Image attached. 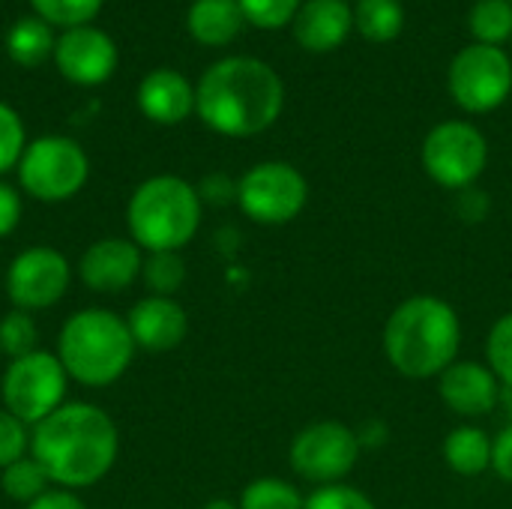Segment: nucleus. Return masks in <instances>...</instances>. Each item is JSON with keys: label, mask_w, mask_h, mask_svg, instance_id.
<instances>
[{"label": "nucleus", "mask_w": 512, "mask_h": 509, "mask_svg": "<svg viewBox=\"0 0 512 509\" xmlns=\"http://www.w3.org/2000/svg\"><path fill=\"white\" fill-rule=\"evenodd\" d=\"M492 471L512 486V423L492 441Z\"/></svg>", "instance_id": "obj_35"}, {"label": "nucleus", "mask_w": 512, "mask_h": 509, "mask_svg": "<svg viewBox=\"0 0 512 509\" xmlns=\"http://www.w3.org/2000/svg\"><path fill=\"white\" fill-rule=\"evenodd\" d=\"M285 105L282 78L258 57H225L195 87L198 117L219 135L252 138L270 129Z\"/></svg>", "instance_id": "obj_2"}, {"label": "nucleus", "mask_w": 512, "mask_h": 509, "mask_svg": "<svg viewBox=\"0 0 512 509\" xmlns=\"http://www.w3.org/2000/svg\"><path fill=\"white\" fill-rule=\"evenodd\" d=\"M24 147L27 144H24V123H21V117L6 102H0V174L21 162Z\"/></svg>", "instance_id": "obj_31"}, {"label": "nucleus", "mask_w": 512, "mask_h": 509, "mask_svg": "<svg viewBox=\"0 0 512 509\" xmlns=\"http://www.w3.org/2000/svg\"><path fill=\"white\" fill-rule=\"evenodd\" d=\"M90 162L78 141L63 135H45L24 147L18 162L21 189L45 204L66 201L87 183Z\"/></svg>", "instance_id": "obj_6"}, {"label": "nucleus", "mask_w": 512, "mask_h": 509, "mask_svg": "<svg viewBox=\"0 0 512 509\" xmlns=\"http://www.w3.org/2000/svg\"><path fill=\"white\" fill-rule=\"evenodd\" d=\"M354 24L369 42H393L402 33L405 9L399 0H360L354 9Z\"/></svg>", "instance_id": "obj_21"}, {"label": "nucleus", "mask_w": 512, "mask_h": 509, "mask_svg": "<svg viewBox=\"0 0 512 509\" xmlns=\"http://www.w3.org/2000/svg\"><path fill=\"white\" fill-rule=\"evenodd\" d=\"M444 462L459 477H480L492 468V438L480 426H456L444 441Z\"/></svg>", "instance_id": "obj_20"}, {"label": "nucleus", "mask_w": 512, "mask_h": 509, "mask_svg": "<svg viewBox=\"0 0 512 509\" xmlns=\"http://www.w3.org/2000/svg\"><path fill=\"white\" fill-rule=\"evenodd\" d=\"M27 450H30V429L15 414L0 408V471L24 459Z\"/></svg>", "instance_id": "obj_33"}, {"label": "nucleus", "mask_w": 512, "mask_h": 509, "mask_svg": "<svg viewBox=\"0 0 512 509\" xmlns=\"http://www.w3.org/2000/svg\"><path fill=\"white\" fill-rule=\"evenodd\" d=\"M54 45L57 42L51 36V27L42 18H21L6 36V51L21 66H39Z\"/></svg>", "instance_id": "obj_22"}, {"label": "nucleus", "mask_w": 512, "mask_h": 509, "mask_svg": "<svg viewBox=\"0 0 512 509\" xmlns=\"http://www.w3.org/2000/svg\"><path fill=\"white\" fill-rule=\"evenodd\" d=\"M69 375L57 354L33 351L27 357L9 360L3 372V408L15 414L24 426H36L51 417L60 405H66Z\"/></svg>", "instance_id": "obj_7"}, {"label": "nucleus", "mask_w": 512, "mask_h": 509, "mask_svg": "<svg viewBox=\"0 0 512 509\" xmlns=\"http://www.w3.org/2000/svg\"><path fill=\"white\" fill-rule=\"evenodd\" d=\"M135 339L129 324L108 309L75 312L57 339V360L66 375L84 387H108L126 375L135 360Z\"/></svg>", "instance_id": "obj_4"}, {"label": "nucleus", "mask_w": 512, "mask_h": 509, "mask_svg": "<svg viewBox=\"0 0 512 509\" xmlns=\"http://www.w3.org/2000/svg\"><path fill=\"white\" fill-rule=\"evenodd\" d=\"M471 33L483 45H498L512 36V3L510 0H477L468 15Z\"/></svg>", "instance_id": "obj_24"}, {"label": "nucleus", "mask_w": 512, "mask_h": 509, "mask_svg": "<svg viewBox=\"0 0 512 509\" xmlns=\"http://www.w3.org/2000/svg\"><path fill=\"white\" fill-rule=\"evenodd\" d=\"M510 3H512V0H510Z\"/></svg>", "instance_id": "obj_39"}, {"label": "nucleus", "mask_w": 512, "mask_h": 509, "mask_svg": "<svg viewBox=\"0 0 512 509\" xmlns=\"http://www.w3.org/2000/svg\"><path fill=\"white\" fill-rule=\"evenodd\" d=\"M237 3L243 9V18L264 30L285 27L300 12V0H237Z\"/></svg>", "instance_id": "obj_30"}, {"label": "nucleus", "mask_w": 512, "mask_h": 509, "mask_svg": "<svg viewBox=\"0 0 512 509\" xmlns=\"http://www.w3.org/2000/svg\"><path fill=\"white\" fill-rule=\"evenodd\" d=\"M138 108L153 123L174 126L195 111V87L174 69H156L138 87Z\"/></svg>", "instance_id": "obj_17"}, {"label": "nucleus", "mask_w": 512, "mask_h": 509, "mask_svg": "<svg viewBox=\"0 0 512 509\" xmlns=\"http://www.w3.org/2000/svg\"><path fill=\"white\" fill-rule=\"evenodd\" d=\"M381 345L390 366L405 378H438L459 360L462 321L447 300L417 294L390 312Z\"/></svg>", "instance_id": "obj_3"}, {"label": "nucleus", "mask_w": 512, "mask_h": 509, "mask_svg": "<svg viewBox=\"0 0 512 509\" xmlns=\"http://www.w3.org/2000/svg\"><path fill=\"white\" fill-rule=\"evenodd\" d=\"M354 12L345 0H306L294 15V39L309 51H333L345 42Z\"/></svg>", "instance_id": "obj_18"}, {"label": "nucleus", "mask_w": 512, "mask_h": 509, "mask_svg": "<svg viewBox=\"0 0 512 509\" xmlns=\"http://www.w3.org/2000/svg\"><path fill=\"white\" fill-rule=\"evenodd\" d=\"M512 90V63L504 48L474 42L450 63V93L459 108L489 114L507 102Z\"/></svg>", "instance_id": "obj_11"}, {"label": "nucleus", "mask_w": 512, "mask_h": 509, "mask_svg": "<svg viewBox=\"0 0 512 509\" xmlns=\"http://www.w3.org/2000/svg\"><path fill=\"white\" fill-rule=\"evenodd\" d=\"M360 459V438L351 426L336 420H321L300 429L291 441L288 462L291 471L315 486L342 483Z\"/></svg>", "instance_id": "obj_8"}, {"label": "nucleus", "mask_w": 512, "mask_h": 509, "mask_svg": "<svg viewBox=\"0 0 512 509\" xmlns=\"http://www.w3.org/2000/svg\"><path fill=\"white\" fill-rule=\"evenodd\" d=\"M198 195H201V198H210V201H216V204H222V201H228V198H237V186H234L228 177L216 174V177H207V180H204V186H201Z\"/></svg>", "instance_id": "obj_37"}, {"label": "nucleus", "mask_w": 512, "mask_h": 509, "mask_svg": "<svg viewBox=\"0 0 512 509\" xmlns=\"http://www.w3.org/2000/svg\"><path fill=\"white\" fill-rule=\"evenodd\" d=\"M489 165L486 135L465 120L438 123L423 141V168L444 189H468Z\"/></svg>", "instance_id": "obj_9"}, {"label": "nucleus", "mask_w": 512, "mask_h": 509, "mask_svg": "<svg viewBox=\"0 0 512 509\" xmlns=\"http://www.w3.org/2000/svg\"><path fill=\"white\" fill-rule=\"evenodd\" d=\"M126 222L144 252H180L201 228V195L183 177H150L132 192Z\"/></svg>", "instance_id": "obj_5"}, {"label": "nucleus", "mask_w": 512, "mask_h": 509, "mask_svg": "<svg viewBox=\"0 0 512 509\" xmlns=\"http://www.w3.org/2000/svg\"><path fill=\"white\" fill-rule=\"evenodd\" d=\"M129 333L138 348L162 354L174 351L189 333V315L174 297H144L129 309Z\"/></svg>", "instance_id": "obj_16"}, {"label": "nucleus", "mask_w": 512, "mask_h": 509, "mask_svg": "<svg viewBox=\"0 0 512 509\" xmlns=\"http://www.w3.org/2000/svg\"><path fill=\"white\" fill-rule=\"evenodd\" d=\"M48 474L45 468L33 459V456H24L18 462H12L9 468H3V477H0V489L9 501L15 504H33L36 498H42L48 492Z\"/></svg>", "instance_id": "obj_23"}, {"label": "nucleus", "mask_w": 512, "mask_h": 509, "mask_svg": "<svg viewBox=\"0 0 512 509\" xmlns=\"http://www.w3.org/2000/svg\"><path fill=\"white\" fill-rule=\"evenodd\" d=\"M54 60L63 78L72 84L96 87L111 78L117 66V48L105 30H96L90 24L66 30L54 45Z\"/></svg>", "instance_id": "obj_13"}, {"label": "nucleus", "mask_w": 512, "mask_h": 509, "mask_svg": "<svg viewBox=\"0 0 512 509\" xmlns=\"http://www.w3.org/2000/svg\"><path fill=\"white\" fill-rule=\"evenodd\" d=\"M204 509H240V504H234V501H228V498H213Z\"/></svg>", "instance_id": "obj_38"}, {"label": "nucleus", "mask_w": 512, "mask_h": 509, "mask_svg": "<svg viewBox=\"0 0 512 509\" xmlns=\"http://www.w3.org/2000/svg\"><path fill=\"white\" fill-rule=\"evenodd\" d=\"M144 270L141 246L126 237H102L96 240L78 264L81 282L99 294L126 291Z\"/></svg>", "instance_id": "obj_15"}, {"label": "nucleus", "mask_w": 512, "mask_h": 509, "mask_svg": "<svg viewBox=\"0 0 512 509\" xmlns=\"http://www.w3.org/2000/svg\"><path fill=\"white\" fill-rule=\"evenodd\" d=\"M189 33L201 45H228L243 27V9L237 0H195L189 9Z\"/></svg>", "instance_id": "obj_19"}, {"label": "nucleus", "mask_w": 512, "mask_h": 509, "mask_svg": "<svg viewBox=\"0 0 512 509\" xmlns=\"http://www.w3.org/2000/svg\"><path fill=\"white\" fill-rule=\"evenodd\" d=\"M36 15L48 24H60L66 30L84 27L102 6V0H30Z\"/></svg>", "instance_id": "obj_28"}, {"label": "nucleus", "mask_w": 512, "mask_h": 509, "mask_svg": "<svg viewBox=\"0 0 512 509\" xmlns=\"http://www.w3.org/2000/svg\"><path fill=\"white\" fill-rule=\"evenodd\" d=\"M141 276L156 297H174L186 282V264L180 252H153L144 261Z\"/></svg>", "instance_id": "obj_26"}, {"label": "nucleus", "mask_w": 512, "mask_h": 509, "mask_svg": "<svg viewBox=\"0 0 512 509\" xmlns=\"http://www.w3.org/2000/svg\"><path fill=\"white\" fill-rule=\"evenodd\" d=\"M303 509H378L372 504L369 495H363L360 489L354 486H345V483H336V486H318L309 498H306V507Z\"/></svg>", "instance_id": "obj_32"}, {"label": "nucleus", "mask_w": 512, "mask_h": 509, "mask_svg": "<svg viewBox=\"0 0 512 509\" xmlns=\"http://www.w3.org/2000/svg\"><path fill=\"white\" fill-rule=\"evenodd\" d=\"M486 357H489V369L498 375V381L504 387H512V312L501 315L495 321V327L489 330Z\"/></svg>", "instance_id": "obj_29"}, {"label": "nucleus", "mask_w": 512, "mask_h": 509, "mask_svg": "<svg viewBox=\"0 0 512 509\" xmlns=\"http://www.w3.org/2000/svg\"><path fill=\"white\" fill-rule=\"evenodd\" d=\"M24 509H87L84 501L69 492V489H48L42 498H36L33 504H27Z\"/></svg>", "instance_id": "obj_36"}, {"label": "nucleus", "mask_w": 512, "mask_h": 509, "mask_svg": "<svg viewBox=\"0 0 512 509\" xmlns=\"http://www.w3.org/2000/svg\"><path fill=\"white\" fill-rule=\"evenodd\" d=\"M21 222V195L0 180V237H9Z\"/></svg>", "instance_id": "obj_34"}, {"label": "nucleus", "mask_w": 512, "mask_h": 509, "mask_svg": "<svg viewBox=\"0 0 512 509\" xmlns=\"http://www.w3.org/2000/svg\"><path fill=\"white\" fill-rule=\"evenodd\" d=\"M306 201L309 183L288 162H261L237 180V204L258 225H288Z\"/></svg>", "instance_id": "obj_10"}, {"label": "nucleus", "mask_w": 512, "mask_h": 509, "mask_svg": "<svg viewBox=\"0 0 512 509\" xmlns=\"http://www.w3.org/2000/svg\"><path fill=\"white\" fill-rule=\"evenodd\" d=\"M120 453L117 423L96 405L66 402L30 429V456L60 489L96 486Z\"/></svg>", "instance_id": "obj_1"}, {"label": "nucleus", "mask_w": 512, "mask_h": 509, "mask_svg": "<svg viewBox=\"0 0 512 509\" xmlns=\"http://www.w3.org/2000/svg\"><path fill=\"white\" fill-rule=\"evenodd\" d=\"M501 390L504 384L498 381V375L477 360H456L438 375V393L444 405L465 420H480L492 414L501 402Z\"/></svg>", "instance_id": "obj_14"}, {"label": "nucleus", "mask_w": 512, "mask_h": 509, "mask_svg": "<svg viewBox=\"0 0 512 509\" xmlns=\"http://www.w3.org/2000/svg\"><path fill=\"white\" fill-rule=\"evenodd\" d=\"M36 339H39V330H36V321H33L30 312L12 309V312H6L0 318V351L9 360L33 354L36 351Z\"/></svg>", "instance_id": "obj_27"}, {"label": "nucleus", "mask_w": 512, "mask_h": 509, "mask_svg": "<svg viewBox=\"0 0 512 509\" xmlns=\"http://www.w3.org/2000/svg\"><path fill=\"white\" fill-rule=\"evenodd\" d=\"M237 504L240 509H303L306 498L297 492V486H291L279 477H261L243 489Z\"/></svg>", "instance_id": "obj_25"}, {"label": "nucleus", "mask_w": 512, "mask_h": 509, "mask_svg": "<svg viewBox=\"0 0 512 509\" xmlns=\"http://www.w3.org/2000/svg\"><path fill=\"white\" fill-rule=\"evenodd\" d=\"M72 282V267L63 252L51 246H33L12 258L6 270V291L15 309L36 312L63 300Z\"/></svg>", "instance_id": "obj_12"}]
</instances>
